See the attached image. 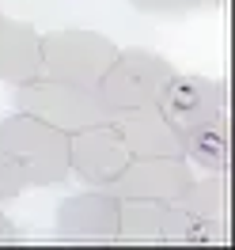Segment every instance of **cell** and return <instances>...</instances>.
<instances>
[{
	"mask_svg": "<svg viewBox=\"0 0 235 250\" xmlns=\"http://www.w3.org/2000/svg\"><path fill=\"white\" fill-rule=\"evenodd\" d=\"M163 243L171 247H224L228 243V178L205 174L167 201Z\"/></svg>",
	"mask_w": 235,
	"mask_h": 250,
	"instance_id": "obj_1",
	"label": "cell"
},
{
	"mask_svg": "<svg viewBox=\"0 0 235 250\" xmlns=\"http://www.w3.org/2000/svg\"><path fill=\"white\" fill-rule=\"evenodd\" d=\"M0 152L16 159L31 186H57L64 182L72 167H68V133L57 125L42 122L34 114H8L0 118Z\"/></svg>",
	"mask_w": 235,
	"mask_h": 250,
	"instance_id": "obj_2",
	"label": "cell"
},
{
	"mask_svg": "<svg viewBox=\"0 0 235 250\" xmlns=\"http://www.w3.org/2000/svg\"><path fill=\"white\" fill-rule=\"evenodd\" d=\"M171 76L174 64L152 49H118L114 61L107 64V72L95 83V95H99L103 110L114 118V114H126L137 106H152Z\"/></svg>",
	"mask_w": 235,
	"mask_h": 250,
	"instance_id": "obj_3",
	"label": "cell"
},
{
	"mask_svg": "<svg viewBox=\"0 0 235 250\" xmlns=\"http://www.w3.org/2000/svg\"><path fill=\"white\" fill-rule=\"evenodd\" d=\"M16 110L23 114H34L42 122L57 125L61 133H80L95 122H107L110 114L103 110L95 87H80V83H68V80H57V76H34L27 83H16V95H12Z\"/></svg>",
	"mask_w": 235,
	"mask_h": 250,
	"instance_id": "obj_4",
	"label": "cell"
},
{
	"mask_svg": "<svg viewBox=\"0 0 235 250\" xmlns=\"http://www.w3.org/2000/svg\"><path fill=\"white\" fill-rule=\"evenodd\" d=\"M118 46L99 31H49L42 34V72L80 87H95L99 76L107 72V64L114 61Z\"/></svg>",
	"mask_w": 235,
	"mask_h": 250,
	"instance_id": "obj_5",
	"label": "cell"
},
{
	"mask_svg": "<svg viewBox=\"0 0 235 250\" xmlns=\"http://www.w3.org/2000/svg\"><path fill=\"white\" fill-rule=\"evenodd\" d=\"M190 178L193 171L186 156H133L107 189L118 201H174Z\"/></svg>",
	"mask_w": 235,
	"mask_h": 250,
	"instance_id": "obj_6",
	"label": "cell"
},
{
	"mask_svg": "<svg viewBox=\"0 0 235 250\" xmlns=\"http://www.w3.org/2000/svg\"><path fill=\"white\" fill-rule=\"evenodd\" d=\"M129 148L122 141V133H118V125L110 122H95L87 129H80L68 137V167L76 178H84L87 186H99L107 189L118 174L126 171L129 163Z\"/></svg>",
	"mask_w": 235,
	"mask_h": 250,
	"instance_id": "obj_7",
	"label": "cell"
},
{
	"mask_svg": "<svg viewBox=\"0 0 235 250\" xmlns=\"http://www.w3.org/2000/svg\"><path fill=\"white\" fill-rule=\"evenodd\" d=\"M156 106L182 133V129H190V125H197V122L228 114V83L220 76H178L174 72L167 80V87L159 91Z\"/></svg>",
	"mask_w": 235,
	"mask_h": 250,
	"instance_id": "obj_8",
	"label": "cell"
},
{
	"mask_svg": "<svg viewBox=\"0 0 235 250\" xmlns=\"http://www.w3.org/2000/svg\"><path fill=\"white\" fill-rule=\"evenodd\" d=\"M118 197L95 186L57 205V239L61 243H118Z\"/></svg>",
	"mask_w": 235,
	"mask_h": 250,
	"instance_id": "obj_9",
	"label": "cell"
},
{
	"mask_svg": "<svg viewBox=\"0 0 235 250\" xmlns=\"http://www.w3.org/2000/svg\"><path fill=\"white\" fill-rule=\"evenodd\" d=\"M110 122L118 125L129 156H182L178 129L163 118V110H159L156 103H152V106L126 110V114H114Z\"/></svg>",
	"mask_w": 235,
	"mask_h": 250,
	"instance_id": "obj_10",
	"label": "cell"
},
{
	"mask_svg": "<svg viewBox=\"0 0 235 250\" xmlns=\"http://www.w3.org/2000/svg\"><path fill=\"white\" fill-rule=\"evenodd\" d=\"M34 76H42V34L0 12V80L27 83Z\"/></svg>",
	"mask_w": 235,
	"mask_h": 250,
	"instance_id": "obj_11",
	"label": "cell"
},
{
	"mask_svg": "<svg viewBox=\"0 0 235 250\" xmlns=\"http://www.w3.org/2000/svg\"><path fill=\"white\" fill-rule=\"evenodd\" d=\"M178 141H182V156L193 167H201L209 174H228V167H232V125H228V114L182 129Z\"/></svg>",
	"mask_w": 235,
	"mask_h": 250,
	"instance_id": "obj_12",
	"label": "cell"
},
{
	"mask_svg": "<svg viewBox=\"0 0 235 250\" xmlns=\"http://www.w3.org/2000/svg\"><path fill=\"white\" fill-rule=\"evenodd\" d=\"M167 201H122L118 205V243L156 247L163 243Z\"/></svg>",
	"mask_w": 235,
	"mask_h": 250,
	"instance_id": "obj_13",
	"label": "cell"
},
{
	"mask_svg": "<svg viewBox=\"0 0 235 250\" xmlns=\"http://www.w3.org/2000/svg\"><path fill=\"white\" fill-rule=\"evenodd\" d=\"M27 186H31V182H27L23 167H19L8 152H0V201H16Z\"/></svg>",
	"mask_w": 235,
	"mask_h": 250,
	"instance_id": "obj_14",
	"label": "cell"
},
{
	"mask_svg": "<svg viewBox=\"0 0 235 250\" xmlns=\"http://www.w3.org/2000/svg\"><path fill=\"white\" fill-rule=\"evenodd\" d=\"M137 12H148V16H186V12H197L205 4H216V0H129Z\"/></svg>",
	"mask_w": 235,
	"mask_h": 250,
	"instance_id": "obj_15",
	"label": "cell"
},
{
	"mask_svg": "<svg viewBox=\"0 0 235 250\" xmlns=\"http://www.w3.org/2000/svg\"><path fill=\"white\" fill-rule=\"evenodd\" d=\"M16 243H23V231L0 212V247H16Z\"/></svg>",
	"mask_w": 235,
	"mask_h": 250,
	"instance_id": "obj_16",
	"label": "cell"
}]
</instances>
